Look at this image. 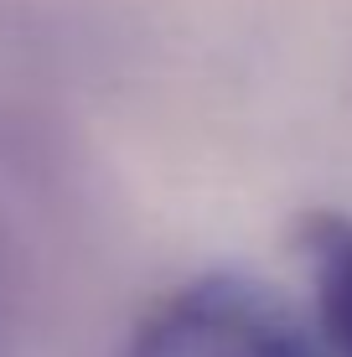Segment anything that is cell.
I'll use <instances>...</instances> for the list:
<instances>
[{
    "instance_id": "1",
    "label": "cell",
    "mask_w": 352,
    "mask_h": 357,
    "mask_svg": "<svg viewBox=\"0 0 352 357\" xmlns=\"http://www.w3.org/2000/svg\"><path fill=\"white\" fill-rule=\"evenodd\" d=\"M130 357H337L270 290L249 280H197L140 321Z\"/></svg>"
},
{
    "instance_id": "2",
    "label": "cell",
    "mask_w": 352,
    "mask_h": 357,
    "mask_svg": "<svg viewBox=\"0 0 352 357\" xmlns=\"http://www.w3.org/2000/svg\"><path fill=\"white\" fill-rule=\"evenodd\" d=\"M316 321L337 357H352V228L332 233L316 264Z\"/></svg>"
}]
</instances>
